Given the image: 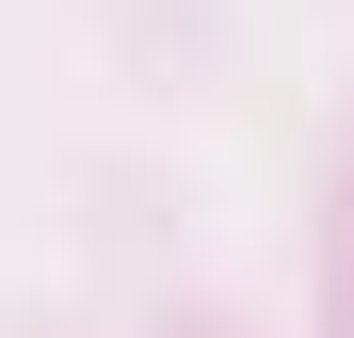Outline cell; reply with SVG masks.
Returning a JSON list of instances; mask_svg holds the SVG:
<instances>
[]
</instances>
